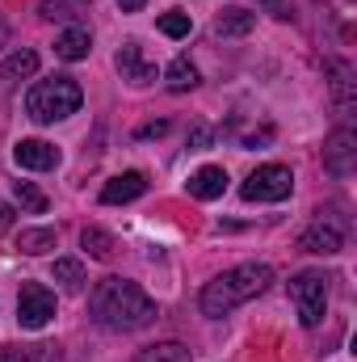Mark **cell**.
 <instances>
[{"instance_id": "cell-5", "label": "cell", "mask_w": 357, "mask_h": 362, "mask_svg": "<svg viewBox=\"0 0 357 362\" xmlns=\"http://www.w3.org/2000/svg\"><path fill=\"white\" fill-rule=\"evenodd\" d=\"M290 189H294V173L286 165H261L240 185V194L248 202H282V198H290Z\"/></svg>"}, {"instance_id": "cell-18", "label": "cell", "mask_w": 357, "mask_h": 362, "mask_svg": "<svg viewBox=\"0 0 357 362\" xmlns=\"http://www.w3.org/2000/svg\"><path fill=\"white\" fill-rule=\"evenodd\" d=\"M328 68V76H332V93H337V101H341V110H349L353 105V72H349V64H341V59H328L324 64Z\"/></svg>"}, {"instance_id": "cell-9", "label": "cell", "mask_w": 357, "mask_h": 362, "mask_svg": "<svg viewBox=\"0 0 357 362\" xmlns=\"http://www.w3.org/2000/svg\"><path fill=\"white\" fill-rule=\"evenodd\" d=\"M114 64H118L122 81H131V85H152V81H156V64L143 59V47H139V42H122Z\"/></svg>"}, {"instance_id": "cell-28", "label": "cell", "mask_w": 357, "mask_h": 362, "mask_svg": "<svg viewBox=\"0 0 357 362\" xmlns=\"http://www.w3.org/2000/svg\"><path fill=\"white\" fill-rule=\"evenodd\" d=\"M143 4H147V0H118V8H122V13H139Z\"/></svg>"}, {"instance_id": "cell-22", "label": "cell", "mask_w": 357, "mask_h": 362, "mask_svg": "<svg viewBox=\"0 0 357 362\" xmlns=\"http://www.w3.org/2000/svg\"><path fill=\"white\" fill-rule=\"evenodd\" d=\"M51 278H55L63 291H85V282H89V278H85V266H80L76 257H59L55 270H51Z\"/></svg>"}, {"instance_id": "cell-10", "label": "cell", "mask_w": 357, "mask_h": 362, "mask_svg": "<svg viewBox=\"0 0 357 362\" xmlns=\"http://www.w3.org/2000/svg\"><path fill=\"white\" fill-rule=\"evenodd\" d=\"M13 160L21 165V169H55L59 165V148L55 144H47V139H21L17 148H13Z\"/></svg>"}, {"instance_id": "cell-25", "label": "cell", "mask_w": 357, "mask_h": 362, "mask_svg": "<svg viewBox=\"0 0 357 362\" xmlns=\"http://www.w3.org/2000/svg\"><path fill=\"white\" fill-rule=\"evenodd\" d=\"M160 30H164L169 38H185V34H189V17L173 8V13H164V17H160Z\"/></svg>"}, {"instance_id": "cell-27", "label": "cell", "mask_w": 357, "mask_h": 362, "mask_svg": "<svg viewBox=\"0 0 357 362\" xmlns=\"http://www.w3.org/2000/svg\"><path fill=\"white\" fill-rule=\"evenodd\" d=\"M13 219H17V215H13V206H8V202H0V236L13 228Z\"/></svg>"}, {"instance_id": "cell-17", "label": "cell", "mask_w": 357, "mask_h": 362, "mask_svg": "<svg viewBox=\"0 0 357 362\" xmlns=\"http://www.w3.org/2000/svg\"><path fill=\"white\" fill-rule=\"evenodd\" d=\"M34 72H38V55H34L30 47L13 51V55L4 59V68H0V76H4V81H30Z\"/></svg>"}, {"instance_id": "cell-13", "label": "cell", "mask_w": 357, "mask_h": 362, "mask_svg": "<svg viewBox=\"0 0 357 362\" xmlns=\"http://www.w3.org/2000/svg\"><path fill=\"white\" fill-rule=\"evenodd\" d=\"M223 189H227V173H223L219 165H206V169H198V173L189 177V194H193V198H202V202L219 198Z\"/></svg>"}, {"instance_id": "cell-4", "label": "cell", "mask_w": 357, "mask_h": 362, "mask_svg": "<svg viewBox=\"0 0 357 362\" xmlns=\"http://www.w3.org/2000/svg\"><path fill=\"white\" fill-rule=\"evenodd\" d=\"M290 299H294V308H298V320H303L307 329H315V325L324 320V308H328V274L324 270L294 274Z\"/></svg>"}, {"instance_id": "cell-20", "label": "cell", "mask_w": 357, "mask_h": 362, "mask_svg": "<svg viewBox=\"0 0 357 362\" xmlns=\"http://www.w3.org/2000/svg\"><path fill=\"white\" fill-rule=\"evenodd\" d=\"M164 85L173 93H189L193 85H198V68L185 59V55H177L173 64H169V72H164Z\"/></svg>"}, {"instance_id": "cell-7", "label": "cell", "mask_w": 357, "mask_h": 362, "mask_svg": "<svg viewBox=\"0 0 357 362\" xmlns=\"http://www.w3.org/2000/svg\"><path fill=\"white\" fill-rule=\"evenodd\" d=\"M298 249L303 253H341L345 249V228H341V219H332V215H320L303 236H298Z\"/></svg>"}, {"instance_id": "cell-16", "label": "cell", "mask_w": 357, "mask_h": 362, "mask_svg": "<svg viewBox=\"0 0 357 362\" xmlns=\"http://www.w3.org/2000/svg\"><path fill=\"white\" fill-rule=\"evenodd\" d=\"M253 25H257V13H248V8H223L214 17V34H223V38H240Z\"/></svg>"}, {"instance_id": "cell-11", "label": "cell", "mask_w": 357, "mask_h": 362, "mask_svg": "<svg viewBox=\"0 0 357 362\" xmlns=\"http://www.w3.org/2000/svg\"><path fill=\"white\" fill-rule=\"evenodd\" d=\"M143 189H147V177L131 169V173H118V177L105 181V189H101V202H109V206H118V202H135Z\"/></svg>"}, {"instance_id": "cell-14", "label": "cell", "mask_w": 357, "mask_h": 362, "mask_svg": "<svg viewBox=\"0 0 357 362\" xmlns=\"http://www.w3.org/2000/svg\"><path fill=\"white\" fill-rule=\"evenodd\" d=\"M38 13H42L47 21H72V25H80L92 8H89V0H42Z\"/></svg>"}, {"instance_id": "cell-8", "label": "cell", "mask_w": 357, "mask_h": 362, "mask_svg": "<svg viewBox=\"0 0 357 362\" xmlns=\"http://www.w3.org/2000/svg\"><path fill=\"white\" fill-rule=\"evenodd\" d=\"M353 165H357V135L349 127H341V131H332L328 144H324V169H328L332 177H349Z\"/></svg>"}, {"instance_id": "cell-21", "label": "cell", "mask_w": 357, "mask_h": 362, "mask_svg": "<svg viewBox=\"0 0 357 362\" xmlns=\"http://www.w3.org/2000/svg\"><path fill=\"white\" fill-rule=\"evenodd\" d=\"M80 245L89 249L92 262H109V257H114V249H118V245H114V236H109L105 228H85V232H80Z\"/></svg>"}, {"instance_id": "cell-19", "label": "cell", "mask_w": 357, "mask_h": 362, "mask_svg": "<svg viewBox=\"0 0 357 362\" xmlns=\"http://www.w3.org/2000/svg\"><path fill=\"white\" fill-rule=\"evenodd\" d=\"M17 249H21V253H30V257H38V253H47V249H55V228H21Z\"/></svg>"}, {"instance_id": "cell-1", "label": "cell", "mask_w": 357, "mask_h": 362, "mask_svg": "<svg viewBox=\"0 0 357 362\" xmlns=\"http://www.w3.org/2000/svg\"><path fill=\"white\" fill-rule=\"evenodd\" d=\"M89 312H92V320L101 329H109V333H139V329H147L156 320V299L139 282L109 274V278H101L92 286Z\"/></svg>"}, {"instance_id": "cell-15", "label": "cell", "mask_w": 357, "mask_h": 362, "mask_svg": "<svg viewBox=\"0 0 357 362\" xmlns=\"http://www.w3.org/2000/svg\"><path fill=\"white\" fill-rule=\"evenodd\" d=\"M0 362H63V354H59V346L38 341V346H4Z\"/></svg>"}, {"instance_id": "cell-2", "label": "cell", "mask_w": 357, "mask_h": 362, "mask_svg": "<svg viewBox=\"0 0 357 362\" xmlns=\"http://www.w3.org/2000/svg\"><path fill=\"white\" fill-rule=\"evenodd\" d=\"M269 282H273V270H269L265 262H244V266H236V270H223L219 278H210V282L202 286V312L214 316V320H223V316L236 312L240 303L265 295Z\"/></svg>"}, {"instance_id": "cell-26", "label": "cell", "mask_w": 357, "mask_h": 362, "mask_svg": "<svg viewBox=\"0 0 357 362\" xmlns=\"http://www.w3.org/2000/svg\"><path fill=\"white\" fill-rule=\"evenodd\" d=\"M164 131H169V118H156V122H143L135 135H139V139H156V135H164Z\"/></svg>"}, {"instance_id": "cell-23", "label": "cell", "mask_w": 357, "mask_h": 362, "mask_svg": "<svg viewBox=\"0 0 357 362\" xmlns=\"http://www.w3.org/2000/svg\"><path fill=\"white\" fill-rule=\"evenodd\" d=\"M135 362H189V350L181 346V341H160V346H147V350H139Z\"/></svg>"}, {"instance_id": "cell-24", "label": "cell", "mask_w": 357, "mask_h": 362, "mask_svg": "<svg viewBox=\"0 0 357 362\" xmlns=\"http://www.w3.org/2000/svg\"><path fill=\"white\" fill-rule=\"evenodd\" d=\"M13 198H17L25 211H34V215H42V211H47V194H42L34 181H13Z\"/></svg>"}, {"instance_id": "cell-12", "label": "cell", "mask_w": 357, "mask_h": 362, "mask_svg": "<svg viewBox=\"0 0 357 362\" xmlns=\"http://www.w3.org/2000/svg\"><path fill=\"white\" fill-rule=\"evenodd\" d=\"M89 51H92V38H89V30H85V25H68V30L55 38V55H59V59H68V64L85 59Z\"/></svg>"}, {"instance_id": "cell-3", "label": "cell", "mask_w": 357, "mask_h": 362, "mask_svg": "<svg viewBox=\"0 0 357 362\" xmlns=\"http://www.w3.org/2000/svg\"><path fill=\"white\" fill-rule=\"evenodd\" d=\"M80 101H85V89L72 76H51V81H38L25 93V114L34 122H59V118L76 114Z\"/></svg>"}, {"instance_id": "cell-6", "label": "cell", "mask_w": 357, "mask_h": 362, "mask_svg": "<svg viewBox=\"0 0 357 362\" xmlns=\"http://www.w3.org/2000/svg\"><path fill=\"white\" fill-rule=\"evenodd\" d=\"M51 316H55V295L42 282H25L21 295H17V320H21V329H42V325H51Z\"/></svg>"}]
</instances>
